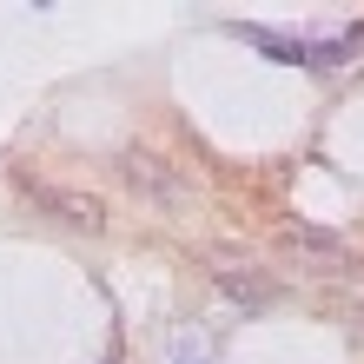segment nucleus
<instances>
[{"label": "nucleus", "instance_id": "f257e3e1", "mask_svg": "<svg viewBox=\"0 0 364 364\" xmlns=\"http://www.w3.org/2000/svg\"><path fill=\"white\" fill-rule=\"evenodd\" d=\"M119 179L133 186L146 205H159V212H186L192 205V179L179 173L173 159L146 153V146H126V153H119Z\"/></svg>", "mask_w": 364, "mask_h": 364}, {"label": "nucleus", "instance_id": "f03ea898", "mask_svg": "<svg viewBox=\"0 0 364 364\" xmlns=\"http://www.w3.org/2000/svg\"><path fill=\"white\" fill-rule=\"evenodd\" d=\"M40 199V212H53L60 225H73V232H106V205L93 199V192H67V186H33V179H20Z\"/></svg>", "mask_w": 364, "mask_h": 364}, {"label": "nucleus", "instance_id": "7ed1b4c3", "mask_svg": "<svg viewBox=\"0 0 364 364\" xmlns=\"http://www.w3.org/2000/svg\"><path fill=\"white\" fill-rule=\"evenodd\" d=\"M212 285H219L232 305H245V311H265L272 298H278V285L259 272V265H239V259H212Z\"/></svg>", "mask_w": 364, "mask_h": 364}, {"label": "nucleus", "instance_id": "20e7f679", "mask_svg": "<svg viewBox=\"0 0 364 364\" xmlns=\"http://www.w3.org/2000/svg\"><path fill=\"white\" fill-rule=\"evenodd\" d=\"M239 40H252L259 53H272V60H285V67H305V40H285V33H272V27H232Z\"/></svg>", "mask_w": 364, "mask_h": 364}, {"label": "nucleus", "instance_id": "39448f33", "mask_svg": "<svg viewBox=\"0 0 364 364\" xmlns=\"http://www.w3.org/2000/svg\"><path fill=\"white\" fill-rule=\"evenodd\" d=\"M291 245H305V252H318V259H345V245H338L331 232H318V225H291Z\"/></svg>", "mask_w": 364, "mask_h": 364}, {"label": "nucleus", "instance_id": "423d86ee", "mask_svg": "<svg viewBox=\"0 0 364 364\" xmlns=\"http://www.w3.org/2000/svg\"><path fill=\"white\" fill-rule=\"evenodd\" d=\"M106 364H119V358H106Z\"/></svg>", "mask_w": 364, "mask_h": 364}]
</instances>
